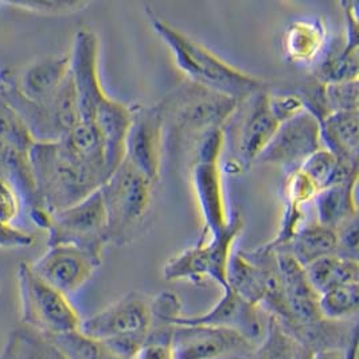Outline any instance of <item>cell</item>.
Here are the masks:
<instances>
[{"label": "cell", "mask_w": 359, "mask_h": 359, "mask_svg": "<svg viewBox=\"0 0 359 359\" xmlns=\"http://www.w3.org/2000/svg\"><path fill=\"white\" fill-rule=\"evenodd\" d=\"M146 17L187 81L243 102L265 89L262 80L230 65L212 50L174 27L149 6L146 7Z\"/></svg>", "instance_id": "1"}, {"label": "cell", "mask_w": 359, "mask_h": 359, "mask_svg": "<svg viewBox=\"0 0 359 359\" xmlns=\"http://www.w3.org/2000/svg\"><path fill=\"white\" fill-rule=\"evenodd\" d=\"M29 158L35 183V208L50 214L81 202L108 180L104 171L81 161L61 140L34 143Z\"/></svg>", "instance_id": "2"}, {"label": "cell", "mask_w": 359, "mask_h": 359, "mask_svg": "<svg viewBox=\"0 0 359 359\" xmlns=\"http://www.w3.org/2000/svg\"><path fill=\"white\" fill-rule=\"evenodd\" d=\"M155 326L151 299L131 291L108 307L83 319L80 334L104 343L121 358L133 359Z\"/></svg>", "instance_id": "3"}, {"label": "cell", "mask_w": 359, "mask_h": 359, "mask_svg": "<svg viewBox=\"0 0 359 359\" xmlns=\"http://www.w3.org/2000/svg\"><path fill=\"white\" fill-rule=\"evenodd\" d=\"M0 96L22 118L35 143L58 142L81 123L79 97L70 74L49 101L34 102L19 92L14 72L1 70Z\"/></svg>", "instance_id": "4"}, {"label": "cell", "mask_w": 359, "mask_h": 359, "mask_svg": "<svg viewBox=\"0 0 359 359\" xmlns=\"http://www.w3.org/2000/svg\"><path fill=\"white\" fill-rule=\"evenodd\" d=\"M155 183L123 161L101 186L109 244L127 245L149 212Z\"/></svg>", "instance_id": "5"}, {"label": "cell", "mask_w": 359, "mask_h": 359, "mask_svg": "<svg viewBox=\"0 0 359 359\" xmlns=\"http://www.w3.org/2000/svg\"><path fill=\"white\" fill-rule=\"evenodd\" d=\"M20 303V323L33 327L51 338L80 331L82 319L69 300L34 275L29 262H20L17 271Z\"/></svg>", "instance_id": "6"}, {"label": "cell", "mask_w": 359, "mask_h": 359, "mask_svg": "<svg viewBox=\"0 0 359 359\" xmlns=\"http://www.w3.org/2000/svg\"><path fill=\"white\" fill-rule=\"evenodd\" d=\"M244 229L241 212H233L228 226L218 234L202 237L198 244L180 252L165 262L163 276L168 281L189 280L202 283L212 280L226 290L229 262L233 255V246Z\"/></svg>", "instance_id": "7"}, {"label": "cell", "mask_w": 359, "mask_h": 359, "mask_svg": "<svg viewBox=\"0 0 359 359\" xmlns=\"http://www.w3.org/2000/svg\"><path fill=\"white\" fill-rule=\"evenodd\" d=\"M161 105L165 120L170 118L178 131L196 139L205 132L224 130L243 101L187 81Z\"/></svg>", "instance_id": "8"}, {"label": "cell", "mask_w": 359, "mask_h": 359, "mask_svg": "<svg viewBox=\"0 0 359 359\" xmlns=\"http://www.w3.org/2000/svg\"><path fill=\"white\" fill-rule=\"evenodd\" d=\"M46 231L48 246H77L102 259L109 237L101 190L67 209L53 212Z\"/></svg>", "instance_id": "9"}, {"label": "cell", "mask_w": 359, "mask_h": 359, "mask_svg": "<svg viewBox=\"0 0 359 359\" xmlns=\"http://www.w3.org/2000/svg\"><path fill=\"white\" fill-rule=\"evenodd\" d=\"M132 120L124 144V159L152 183L162 174L165 118L161 102L131 105Z\"/></svg>", "instance_id": "10"}, {"label": "cell", "mask_w": 359, "mask_h": 359, "mask_svg": "<svg viewBox=\"0 0 359 359\" xmlns=\"http://www.w3.org/2000/svg\"><path fill=\"white\" fill-rule=\"evenodd\" d=\"M268 320L269 313L266 311L260 306L248 303L226 288L224 290L222 297L208 312L193 316L180 315L171 325L230 330L256 347L266 332Z\"/></svg>", "instance_id": "11"}, {"label": "cell", "mask_w": 359, "mask_h": 359, "mask_svg": "<svg viewBox=\"0 0 359 359\" xmlns=\"http://www.w3.org/2000/svg\"><path fill=\"white\" fill-rule=\"evenodd\" d=\"M320 148L319 120L304 111L278 126L275 136L255 164L278 165L290 172L297 170Z\"/></svg>", "instance_id": "12"}, {"label": "cell", "mask_w": 359, "mask_h": 359, "mask_svg": "<svg viewBox=\"0 0 359 359\" xmlns=\"http://www.w3.org/2000/svg\"><path fill=\"white\" fill-rule=\"evenodd\" d=\"M101 262V257L77 246L51 245L36 262L30 264V268L35 276L69 296L93 278Z\"/></svg>", "instance_id": "13"}, {"label": "cell", "mask_w": 359, "mask_h": 359, "mask_svg": "<svg viewBox=\"0 0 359 359\" xmlns=\"http://www.w3.org/2000/svg\"><path fill=\"white\" fill-rule=\"evenodd\" d=\"M177 359H250L255 346L230 330L205 326L171 327Z\"/></svg>", "instance_id": "14"}, {"label": "cell", "mask_w": 359, "mask_h": 359, "mask_svg": "<svg viewBox=\"0 0 359 359\" xmlns=\"http://www.w3.org/2000/svg\"><path fill=\"white\" fill-rule=\"evenodd\" d=\"M70 76L79 97L81 121L90 123L93 114L109 96L100 79V41L97 34L81 29L74 35L70 51Z\"/></svg>", "instance_id": "15"}, {"label": "cell", "mask_w": 359, "mask_h": 359, "mask_svg": "<svg viewBox=\"0 0 359 359\" xmlns=\"http://www.w3.org/2000/svg\"><path fill=\"white\" fill-rule=\"evenodd\" d=\"M278 272L283 283L284 299L290 315L288 323H283L290 331L313 326L325 319L319 311V294L311 285L303 265L283 250H275Z\"/></svg>", "instance_id": "16"}, {"label": "cell", "mask_w": 359, "mask_h": 359, "mask_svg": "<svg viewBox=\"0 0 359 359\" xmlns=\"http://www.w3.org/2000/svg\"><path fill=\"white\" fill-rule=\"evenodd\" d=\"M190 178L203 221L202 237L218 234L228 226L230 219L219 163L193 162Z\"/></svg>", "instance_id": "17"}, {"label": "cell", "mask_w": 359, "mask_h": 359, "mask_svg": "<svg viewBox=\"0 0 359 359\" xmlns=\"http://www.w3.org/2000/svg\"><path fill=\"white\" fill-rule=\"evenodd\" d=\"M268 93L269 90L265 88L248 98L249 107L243 118L238 136V162L244 168L256 163L280 126L269 108Z\"/></svg>", "instance_id": "18"}, {"label": "cell", "mask_w": 359, "mask_h": 359, "mask_svg": "<svg viewBox=\"0 0 359 359\" xmlns=\"http://www.w3.org/2000/svg\"><path fill=\"white\" fill-rule=\"evenodd\" d=\"M70 74V55L57 54L39 58L27 66L15 83L19 92L34 102H46L65 83Z\"/></svg>", "instance_id": "19"}, {"label": "cell", "mask_w": 359, "mask_h": 359, "mask_svg": "<svg viewBox=\"0 0 359 359\" xmlns=\"http://www.w3.org/2000/svg\"><path fill=\"white\" fill-rule=\"evenodd\" d=\"M131 120V105L109 97L101 107H98L90 121L96 127L102 140L109 177L124 159V144Z\"/></svg>", "instance_id": "20"}, {"label": "cell", "mask_w": 359, "mask_h": 359, "mask_svg": "<svg viewBox=\"0 0 359 359\" xmlns=\"http://www.w3.org/2000/svg\"><path fill=\"white\" fill-rule=\"evenodd\" d=\"M327 27L320 19H296L281 38L285 60L294 65H312L320 60L328 46Z\"/></svg>", "instance_id": "21"}, {"label": "cell", "mask_w": 359, "mask_h": 359, "mask_svg": "<svg viewBox=\"0 0 359 359\" xmlns=\"http://www.w3.org/2000/svg\"><path fill=\"white\" fill-rule=\"evenodd\" d=\"M319 126L322 147L341 161L358 164L359 112L327 114Z\"/></svg>", "instance_id": "22"}, {"label": "cell", "mask_w": 359, "mask_h": 359, "mask_svg": "<svg viewBox=\"0 0 359 359\" xmlns=\"http://www.w3.org/2000/svg\"><path fill=\"white\" fill-rule=\"evenodd\" d=\"M357 182L358 178H353L326 187L316 194L313 202L318 224L337 230L343 224L358 218Z\"/></svg>", "instance_id": "23"}, {"label": "cell", "mask_w": 359, "mask_h": 359, "mask_svg": "<svg viewBox=\"0 0 359 359\" xmlns=\"http://www.w3.org/2000/svg\"><path fill=\"white\" fill-rule=\"evenodd\" d=\"M0 359H72L55 339L33 327L19 323L14 327L3 348Z\"/></svg>", "instance_id": "24"}, {"label": "cell", "mask_w": 359, "mask_h": 359, "mask_svg": "<svg viewBox=\"0 0 359 359\" xmlns=\"http://www.w3.org/2000/svg\"><path fill=\"white\" fill-rule=\"evenodd\" d=\"M337 231L315 222L302 226L285 244L275 248L273 250L288 253L306 268L311 262L330 255H337Z\"/></svg>", "instance_id": "25"}, {"label": "cell", "mask_w": 359, "mask_h": 359, "mask_svg": "<svg viewBox=\"0 0 359 359\" xmlns=\"http://www.w3.org/2000/svg\"><path fill=\"white\" fill-rule=\"evenodd\" d=\"M359 39L343 35L327 46L315 65V79L320 83L358 80Z\"/></svg>", "instance_id": "26"}, {"label": "cell", "mask_w": 359, "mask_h": 359, "mask_svg": "<svg viewBox=\"0 0 359 359\" xmlns=\"http://www.w3.org/2000/svg\"><path fill=\"white\" fill-rule=\"evenodd\" d=\"M0 180L8 183L15 190L27 212L36 206L35 183L29 152H23L0 142Z\"/></svg>", "instance_id": "27"}, {"label": "cell", "mask_w": 359, "mask_h": 359, "mask_svg": "<svg viewBox=\"0 0 359 359\" xmlns=\"http://www.w3.org/2000/svg\"><path fill=\"white\" fill-rule=\"evenodd\" d=\"M315 351L309 344L299 339L294 332L269 315L266 332L250 359H312Z\"/></svg>", "instance_id": "28"}, {"label": "cell", "mask_w": 359, "mask_h": 359, "mask_svg": "<svg viewBox=\"0 0 359 359\" xmlns=\"http://www.w3.org/2000/svg\"><path fill=\"white\" fill-rule=\"evenodd\" d=\"M226 288L248 303L262 306L265 294L264 271L246 252H233L229 262Z\"/></svg>", "instance_id": "29"}, {"label": "cell", "mask_w": 359, "mask_h": 359, "mask_svg": "<svg viewBox=\"0 0 359 359\" xmlns=\"http://www.w3.org/2000/svg\"><path fill=\"white\" fill-rule=\"evenodd\" d=\"M299 170L316 186L319 191L330 186L358 178V164L341 161L323 147L310 155Z\"/></svg>", "instance_id": "30"}, {"label": "cell", "mask_w": 359, "mask_h": 359, "mask_svg": "<svg viewBox=\"0 0 359 359\" xmlns=\"http://www.w3.org/2000/svg\"><path fill=\"white\" fill-rule=\"evenodd\" d=\"M304 269L311 285L319 294L339 285L359 283L358 260L339 255H330L311 262Z\"/></svg>", "instance_id": "31"}, {"label": "cell", "mask_w": 359, "mask_h": 359, "mask_svg": "<svg viewBox=\"0 0 359 359\" xmlns=\"http://www.w3.org/2000/svg\"><path fill=\"white\" fill-rule=\"evenodd\" d=\"M359 310V283L335 287L319 294V311L328 322H351Z\"/></svg>", "instance_id": "32"}, {"label": "cell", "mask_w": 359, "mask_h": 359, "mask_svg": "<svg viewBox=\"0 0 359 359\" xmlns=\"http://www.w3.org/2000/svg\"><path fill=\"white\" fill-rule=\"evenodd\" d=\"M0 142L30 152L34 139L17 112L0 96Z\"/></svg>", "instance_id": "33"}, {"label": "cell", "mask_w": 359, "mask_h": 359, "mask_svg": "<svg viewBox=\"0 0 359 359\" xmlns=\"http://www.w3.org/2000/svg\"><path fill=\"white\" fill-rule=\"evenodd\" d=\"M53 339L58 342L72 359H124L117 355L104 343L83 337L80 331Z\"/></svg>", "instance_id": "34"}, {"label": "cell", "mask_w": 359, "mask_h": 359, "mask_svg": "<svg viewBox=\"0 0 359 359\" xmlns=\"http://www.w3.org/2000/svg\"><path fill=\"white\" fill-rule=\"evenodd\" d=\"M325 98L330 114L359 112L358 80L325 83Z\"/></svg>", "instance_id": "35"}, {"label": "cell", "mask_w": 359, "mask_h": 359, "mask_svg": "<svg viewBox=\"0 0 359 359\" xmlns=\"http://www.w3.org/2000/svg\"><path fill=\"white\" fill-rule=\"evenodd\" d=\"M10 7L26 10L41 15H67L82 11L90 3L76 0H29V1H6L0 3Z\"/></svg>", "instance_id": "36"}, {"label": "cell", "mask_w": 359, "mask_h": 359, "mask_svg": "<svg viewBox=\"0 0 359 359\" xmlns=\"http://www.w3.org/2000/svg\"><path fill=\"white\" fill-rule=\"evenodd\" d=\"M225 147L224 130L205 132L196 139L194 161L202 163H219L222 151Z\"/></svg>", "instance_id": "37"}, {"label": "cell", "mask_w": 359, "mask_h": 359, "mask_svg": "<svg viewBox=\"0 0 359 359\" xmlns=\"http://www.w3.org/2000/svg\"><path fill=\"white\" fill-rule=\"evenodd\" d=\"M269 108L278 123L291 120L294 116L306 111L303 100L297 93H268Z\"/></svg>", "instance_id": "38"}, {"label": "cell", "mask_w": 359, "mask_h": 359, "mask_svg": "<svg viewBox=\"0 0 359 359\" xmlns=\"http://www.w3.org/2000/svg\"><path fill=\"white\" fill-rule=\"evenodd\" d=\"M151 309L154 313L155 323L171 325L177 318H180L182 303L180 296L171 291H163L151 299Z\"/></svg>", "instance_id": "39"}, {"label": "cell", "mask_w": 359, "mask_h": 359, "mask_svg": "<svg viewBox=\"0 0 359 359\" xmlns=\"http://www.w3.org/2000/svg\"><path fill=\"white\" fill-rule=\"evenodd\" d=\"M338 238L337 255L358 260V218H354L335 230Z\"/></svg>", "instance_id": "40"}, {"label": "cell", "mask_w": 359, "mask_h": 359, "mask_svg": "<svg viewBox=\"0 0 359 359\" xmlns=\"http://www.w3.org/2000/svg\"><path fill=\"white\" fill-rule=\"evenodd\" d=\"M20 210L22 202L15 190L8 183L0 180V224L11 226Z\"/></svg>", "instance_id": "41"}, {"label": "cell", "mask_w": 359, "mask_h": 359, "mask_svg": "<svg viewBox=\"0 0 359 359\" xmlns=\"http://www.w3.org/2000/svg\"><path fill=\"white\" fill-rule=\"evenodd\" d=\"M35 243V237L22 229L7 226L0 224V248L3 249H19L29 248Z\"/></svg>", "instance_id": "42"}, {"label": "cell", "mask_w": 359, "mask_h": 359, "mask_svg": "<svg viewBox=\"0 0 359 359\" xmlns=\"http://www.w3.org/2000/svg\"><path fill=\"white\" fill-rule=\"evenodd\" d=\"M133 359H177L171 341H147Z\"/></svg>", "instance_id": "43"}, {"label": "cell", "mask_w": 359, "mask_h": 359, "mask_svg": "<svg viewBox=\"0 0 359 359\" xmlns=\"http://www.w3.org/2000/svg\"><path fill=\"white\" fill-rule=\"evenodd\" d=\"M312 359H346V350H342V348L320 350L313 354Z\"/></svg>", "instance_id": "44"}, {"label": "cell", "mask_w": 359, "mask_h": 359, "mask_svg": "<svg viewBox=\"0 0 359 359\" xmlns=\"http://www.w3.org/2000/svg\"><path fill=\"white\" fill-rule=\"evenodd\" d=\"M359 354V332L353 338V341L346 348V359H358Z\"/></svg>", "instance_id": "45"}, {"label": "cell", "mask_w": 359, "mask_h": 359, "mask_svg": "<svg viewBox=\"0 0 359 359\" xmlns=\"http://www.w3.org/2000/svg\"><path fill=\"white\" fill-rule=\"evenodd\" d=\"M0 288H1V287H0Z\"/></svg>", "instance_id": "46"}]
</instances>
